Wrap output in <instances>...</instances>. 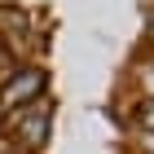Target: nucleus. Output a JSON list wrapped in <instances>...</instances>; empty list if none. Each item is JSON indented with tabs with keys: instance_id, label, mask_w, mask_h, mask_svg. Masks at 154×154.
<instances>
[{
	"instance_id": "nucleus-1",
	"label": "nucleus",
	"mask_w": 154,
	"mask_h": 154,
	"mask_svg": "<svg viewBox=\"0 0 154 154\" xmlns=\"http://www.w3.org/2000/svg\"><path fill=\"white\" fill-rule=\"evenodd\" d=\"M31 88H40V75H35V71L26 75L22 84H13V88H9L5 97H0V101H5V106H13V101H22V93H31Z\"/></svg>"
}]
</instances>
